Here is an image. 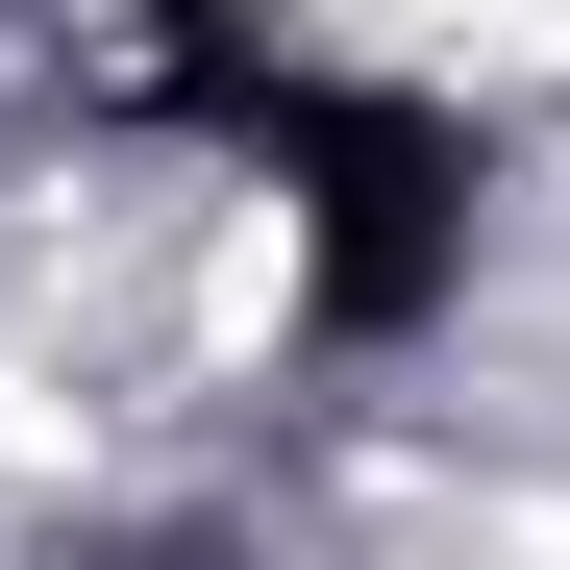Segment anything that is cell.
Wrapping results in <instances>:
<instances>
[{
    "label": "cell",
    "mask_w": 570,
    "mask_h": 570,
    "mask_svg": "<svg viewBox=\"0 0 570 570\" xmlns=\"http://www.w3.org/2000/svg\"><path fill=\"white\" fill-rule=\"evenodd\" d=\"M149 75L224 125V174L273 199V298H298V347H422V323L471 298L497 149H471L422 75H347V50H149Z\"/></svg>",
    "instance_id": "obj_1"
}]
</instances>
